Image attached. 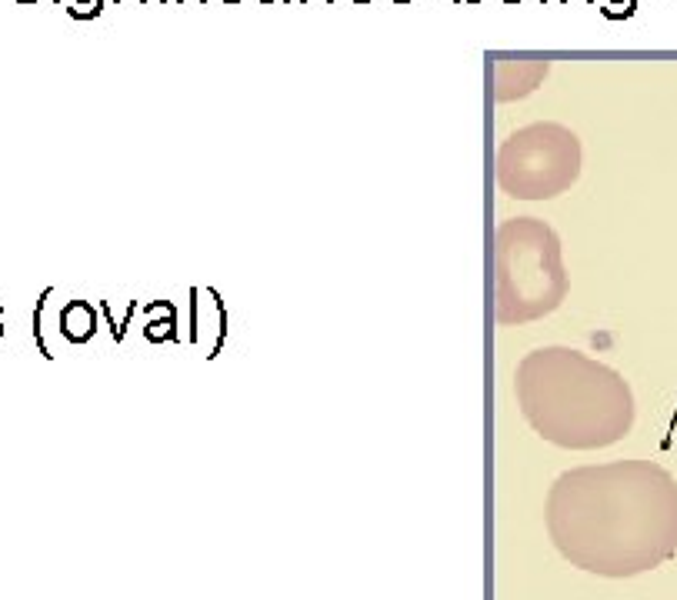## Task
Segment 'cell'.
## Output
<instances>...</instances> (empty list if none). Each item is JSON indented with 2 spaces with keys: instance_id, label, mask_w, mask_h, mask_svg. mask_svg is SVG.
<instances>
[{
  "instance_id": "cell-1",
  "label": "cell",
  "mask_w": 677,
  "mask_h": 600,
  "mask_svg": "<svg viewBox=\"0 0 677 600\" xmlns=\"http://www.w3.org/2000/svg\"><path fill=\"white\" fill-rule=\"evenodd\" d=\"M547 530L574 567L644 574L677 554V480L654 460L567 470L547 494Z\"/></svg>"
},
{
  "instance_id": "cell-2",
  "label": "cell",
  "mask_w": 677,
  "mask_h": 600,
  "mask_svg": "<svg viewBox=\"0 0 677 600\" xmlns=\"http://www.w3.org/2000/svg\"><path fill=\"white\" fill-rule=\"evenodd\" d=\"M541 380L521 387L524 414L551 444L587 450L627 437L634 424V394L617 370L577 350H544Z\"/></svg>"
},
{
  "instance_id": "cell-3",
  "label": "cell",
  "mask_w": 677,
  "mask_h": 600,
  "mask_svg": "<svg viewBox=\"0 0 677 600\" xmlns=\"http://www.w3.org/2000/svg\"><path fill=\"white\" fill-rule=\"evenodd\" d=\"M94 327H97L94 310L87 307L84 300H74V304L64 307V314H61V334L67 340H74V344H84V340H91Z\"/></svg>"
},
{
  "instance_id": "cell-4",
  "label": "cell",
  "mask_w": 677,
  "mask_h": 600,
  "mask_svg": "<svg viewBox=\"0 0 677 600\" xmlns=\"http://www.w3.org/2000/svg\"><path fill=\"white\" fill-rule=\"evenodd\" d=\"M77 4H87V0H77ZM94 7H104V0H94Z\"/></svg>"
},
{
  "instance_id": "cell-5",
  "label": "cell",
  "mask_w": 677,
  "mask_h": 600,
  "mask_svg": "<svg viewBox=\"0 0 677 600\" xmlns=\"http://www.w3.org/2000/svg\"><path fill=\"white\" fill-rule=\"evenodd\" d=\"M17 4H37V0H17Z\"/></svg>"
},
{
  "instance_id": "cell-6",
  "label": "cell",
  "mask_w": 677,
  "mask_h": 600,
  "mask_svg": "<svg viewBox=\"0 0 677 600\" xmlns=\"http://www.w3.org/2000/svg\"><path fill=\"white\" fill-rule=\"evenodd\" d=\"M0 337H4V320H0Z\"/></svg>"
},
{
  "instance_id": "cell-7",
  "label": "cell",
  "mask_w": 677,
  "mask_h": 600,
  "mask_svg": "<svg viewBox=\"0 0 677 600\" xmlns=\"http://www.w3.org/2000/svg\"><path fill=\"white\" fill-rule=\"evenodd\" d=\"M354 4H371V0H354Z\"/></svg>"
},
{
  "instance_id": "cell-8",
  "label": "cell",
  "mask_w": 677,
  "mask_h": 600,
  "mask_svg": "<svg viewBox=\"0 0 677 600\" xmlns=\"http://www.w3.org/2000/svg\"><path fill=\"white\" fill-rule=\"evenodd\" d=\"M117 4H127V0H117ZM137 4H144V0H137Z\"/></svg>"
},
{
  "instance_id": "cell-9",
  "label": "cell",
  "mask_w": 677,
  "mask_h": 600,
  "mask_svg": "<svg viewBox=\"0 0 677 600\" xmlns=\"http://www.w3.org/2000/svg\"><path fill=\"white\" fill-rule=\"evenodd\" d=\"M467 4H481V0H467Z\"/></svg>"
},
{
  "instance_id": "cell-10",
  "label": "cell",
  "mask_w": 677,
  "mask_h": 600,
  "mask_svg": "<svg viewBox=\"0 0 677 600\" xmlns=\"http://www.w3.org/2000/svg\"><path fill=\"white\" fill-rule=\"evenodd\" d=\"M0 320H4V307H0Z\"/></svg>"
},
{
  "instance_id": "cell-11",
  "label": "cell",
  "mask_w": 677,
  "mask_h": 600,
  "mask_svg": "<svg viewBox=\"0 0 677 600\" xmlns=\"http://www.w3.org/2000/svg\"><path fill=\"white\" fill-rule=\"evenodd\" d=\"M504 4H517V0H504Z\"/></svg>"
},
{
  "instance_id": "cell-12",
  "label": "cell",
  "mask_w": 677,
  "mask_h": 600,
  "mask_svg": "<svg viewBox=\"0 0 677 600\" xmlns=\"http://www.w3.org/2000/svg\"><path fill=\"white\" fill-rule=\"evenodd\" d=\"M394 4H407V0H394Z\"/></svg>"
},
{
  "instance_id": "cell-13",
  "label": "cell",
  "mask_w": 677,
  "mask_h": 600,
  "mask_svg": "<svg viewBox=\"0 0 677 600\" xmlns=\"http://www.w3.org/2000/svg\"><path fill=\"white\" fill-rule=\"evenodd\" d=\"M264 4H271V0H264Z\"/></svg>"
},
{
  "instance_id": "cell-14",
  "label": "cell",
  "mask_w": 677,
  "mask_h": 600,
  "mask_svg": "<svg viewBox=\"0 0 677 600\" xmlns=\"http://www.w3.org/2000/svg\"><path fill=\"white\" fill-rule=\"evenodd\" d=\"M324 4H331V0H324Z\"/></svg>"
}]
</instances>
